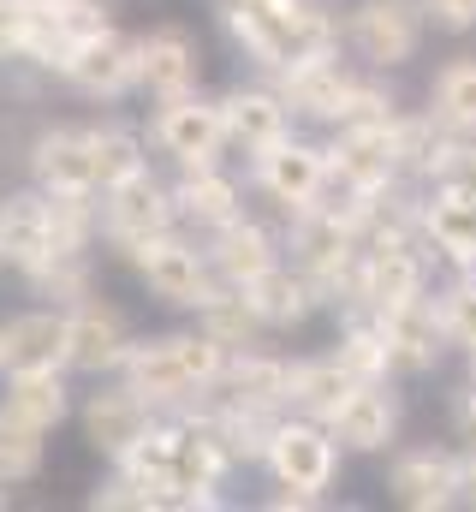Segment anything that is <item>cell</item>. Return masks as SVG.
<instances>
[{
	"label": "cell",
	"mask_w": 476,
	"mask_h": 512,
	"mask_svg": "<svg viewBox=\"0 0 476 512\" xmlns=\"http://www.w3.org/2000/svg\"><path fill=\"white\" fill-rule=\"evenodd\" d=\"M250 292V304H256V316L268 322V334H292V328H304L316 310H328L322 304V292H316V280L286 256V262H274L262 280H250L244 286Z\"/></svg>",
	"instance_id": "484cf974"
},
{
	"label": "cell",
	"mask_w": 476,
	"mask_h": 512,
	"mask_svg": "<svg viewBox=\"0 0 476 512\" xmlns=\"http://www.w3.org/2000/svg\"><path fill=\"white\" fill-rule=\"evenodd\" d=\"M334 441L352 453V459H381L399 447V429H405V399L393 382H357L352 399L334 411Z\"/></svg>",
	"instance_id": "9a60e30c"
},
{
	"label": "cell",
	"mask_w": 476,
	"mask_h": 512,
	"mask_svg": "<svg viewBox=\"0 0 476 512\" xmlns=\"http://www.w3.org/2000/svg\"><path fill=\"white\" fill-rule=\"evenodd\" d=\"M18 6H30V12H54L60 0H18Z\"/></svg>",
	"instance_id": "ee69618b"
},
{
	"label": "cell",
	"mask_w": 476,
	"mask_h": 512,
	"mask_svg": "<svg viewBox=\"0 0 476 512\" xmlns=\"http://www.w3.org/2000/svg\"><path fill=\"white\" fill-rule=\"evenodd\" d=\"M423 108H429L447 131L476 137V54H453V60H441V66H435Z\"/></svg>",
	"instance_id": "4dcf8cb0"
},
{
	"label": "cell",
	"mask_w": 476,
	"mask_h": 512,
	"mask_svg": "<svg viewBox=\"0 0 476 512\" xmlns=\"http://www.w3.org/2000/svg\"><path fill=\"white\" fill-rule=\"evenodd\" d=\"M90 155H96V179L102 191L131 179L137 167H149V131L125 126V120H96L90 126Z\"/></svg>",
	"instance_id": "d6a6232c"
},
{
	"label": "cell",
	"mask_w": 476,
	"mask_h": 512,
	"mask_svg": "<svg viewBox=\"0 0 476 512\" xmlns=\"http://www.w3.org/2000/svg\"><path fill=\"white\" fill-rule=\"evenodd\" d=\"M24 36H30V6L0 0V66H18L24 60Z\"/></svg>",
	"instance_id": "74e56055"
},
{
	"label": "cell",
	"mask_w": 476,
	"mask_h": 512,
	"mask_svg": "<svg viewBox=\"0 0 476 512\" xmlns=\"http://www.w3.org/2000/svg\"><path fill=\"white\" fill-rule=\"evenodd\" d=\"M435 310H441V328H447L453 352L459 358L476 352V268H453V280L435 286Z\"/></svg>",
	"instance_id": "d590c367"
},
{
	"label": "cell",
	"mask_w": 476,
	"mask_h": 512,
	"mask_svg": "<svg viewBox=\"0 0 476 512\" xmlns=\"http://www.w3.org/2000/svg\"><path fill=\"white\" fill-rule=\"evenodd\" d=\"M221 114H227V143H233V155H262V149H274L280 137H292V108H286V96L268 84V78H250V84H233V90H221Z\"/></svg>",
	"instance_id": "d6986e66"
},
{
	"label": "cell",
	"mask_w": 476,
	"mask_h": 512,
	"mask_svg": "<svg viewBox=\"0 0 476 512\" xmlns=\"http://www.w3.org/2000/svg\"><path fill=\"white\" fill-rule=\"evenodd\" d=\"M423 12H429V30H441V36L476 30V0H423Z\"/></svg>",
	"instance_id": "f35d334b"
},
{
	"label": "cell",
	"mask_w": 476,
	"mask_h": 512,
	"mask_svg": "<svg viewBox=\"0 0 476 512\" xmlns=\"http://www.w3.org/2000/svg\"><path fill=\"white\" fill-rule=\"evenodd\" d=\"M441 185H465V191L476 197V137L459 143V155H453V167H447V179H441Z\"/></svg>",
	"instance_id": "b9f144b4"
},
{
	"label": "cell",
	"mask_w": 476,
	"mask_h": 512,
	"mask_svg": "<svg viewBox=\"0 0 476 512\" xmlns=\"http://www.w3.org/2000/svg\"><path fill=\"white\" fill-rule=\"evenodd\" d=\"M24 286L36 292V298H48V304H78V298H90L96 292V251H54L42 268H30L24 274Z\"/></svg>",
	"instance_id": "e575fe53"
},
{
	"label": "cell",
	"mask_w": 476,
	"mask_h": 512,
	"mask_svg": "<svg viewBox=\"0 0 476 512\" xmlns=\"http://www.w3.org/2000/svg\"><path fill=\"white\" fill-rule=\"evenodd\" d=\"M90 512H161V495H155L149 483H137L131 471H119V465H114V471L96 483Z\"/></svg>",
	"instance_id": "8d00e7d4"
},
{
	"label": "cell",
	"mask_w": 476,
	"mask_h": 512,
	"mask_svg": "<svg viewBox=\"0 0 476 512\" xmlns=\"http://www.w3.org/2000/svg\"><path fill=\"white\" fill-rule=\"evenodd\" d=\"M399 114L393 120H357V126L328 131V191L381 197L393 185H411L405 179V155H399Z\"/></svg>",
	"instance_id": "3957f363"
},
{
	"label": "cell",
	"mask_w": 476,
	"mask_h": 512,
	"mask_svg": "<svg viewBox=\"0 0 476 512\" xmlns=\"http://www.w3.org/2000/svg\"><path fill=\"white\" fill-rule=\"evenodd\" d=\"M42 465H48V429H36L30 417L0 405V483L18 489V483L42 477Z\"/></svg>",
	"instance_id": "836d02e7"
},
{
	"label": "cell",
	"mask_w": 476,
	"mask_h": 512,
	"mask_svg": "<svg viewBox=\"0 0 476 512\" xmlns=\"http://www.w3.org/2000/svg\"><path fill=\"white\" fill-rule=\"evenodd\" d=\"M447 417H453V441H459V447H476V387H471V382L453 393Z\"/></svg>",
	"instance_id": "ab89813d"
},
{
	"label": "cell",
	"mask_w": 476,
	"mask_h": 512,
	"mask_svg": "<svg viewBox=\"0 0 476 512\" xmlns=\"http://www.w3.org/2000/svg\"><path fill=\"white\" fill-rule=\"evenodd\" d=\"M459 507H476V447H459Z\"/></svg>",
	"instance_id": "7bdbcfd3"
},
{
	"label": "cell",
	"mask_w": 476,
	"mask_h": 512,
	"mask_svg": "<svg viewBox=\"0 0 476 512\" xmlns=\"http://www.w3.org/2000/svg\"><path fill=\"white\" fill-rule=\"evenodd\" d=\"M340 459H346V447L334 441V429H328V423L286 411V417H280V429H274V447H268L262 471H268L274 483H286V489L328 495V489L340 483Z\"/></svg>",
	"instance_id": "9c48e42d"
},
{
	"label": "cell",
	"mask_w": 476,
	"mask_h": 512,
	"mask_svg": "<svg viewBox=\"0 0 476 512\" xmlns=\"http://www.w3.org/2000/svg\"><path fill=\"white\" fill-rule=\"evenodd\" d=\"M381 334H387V352H393V376L399 382H417V376H435L453 352L447 328H441V310H435V292L411 298V304H393L375 316Z\"/></svg>",
	"instance_id": "4fadbf2b"
},
{
	"label": "cell",
	"mask_w": 476,
	"mask_h": 512,
	"mask_svg": "<svg viewBox=\"0 0 476 512\" xmlns=\"http://www.w3.org/2000/svg\"><path fill=\"white\" fill-rule=\"evenodd\" d=\"M185 90H203V42H197V30L191 24H155V30H143L137 96L167 102V96H185Z\"/></svg>",
	"instance_id": "ffe728a7"
},
{
	"label": "cell",
	"mask_w": 476,
	"mask_h": 512,
	"mask_svg": "<svg viewBox=\"0 0 476 512\" xmlns=\"http://www.w3.org/2000/svg\"><path fill=\"white\" fill-rule=\"evenodd\" d=\"M137 78H143V36H131L119 24H102V30H90L78 42V54H72L60 84L72 96H84V102L114 108L125 96H137Z\"/></svg>",
	"instance_id": "52a82bcc"
},
{
	"label": "cell",
	"mask_w": 476,
	"mask_h": 512,
	"mask_svg": "<svg viewBox=\"0 0 476 512\" xmlns=\"http://www.w3.org/2000/svg\"><path fill=\"white\" fill-rule=\"evenodd\" d=\"M268 512H322L328 507V495H310V489H286V483H274V495L262 501Z\"/></svg>",
	"instance_id": "60d3db41"
},
{
	"label": "cell",
	"mask_w": 476,
	"mask_h": 512,
	"mask_svg": "<svg viewBox=\"0 0 476 512\" xmlns=\"http://www.w3.org/2000/svg\"><path fill=\"white\" fill-rule=\"evenodd\" d=\"M0 405L30 417L36 429H60L72 417V387H66V370H6L0 376Z\"/></svg>",
	"instance_id": "f1b7e54d"
},
{
	"label": "cell",
	"mask_w": 476,
	"mask_h": 512,
	"mask_svg": "<svg viewBox=\"0 0 476 512\" xmlns=\"http://www.w3.org/2000/svg\"><path fill=\"white\" fill-rule=\"evenodd\" d=\"M286 387H292V358H280L268 346H244V352L227 358V376L215 387V399L256 405V411H286Z\"/></svg>",
	"instance_id": "4316f807"
},
{
	"label": "cell",
	"mask_w": 476,
	"mask_h": 512,
	"mask_svg": "<svg viewBox=\"0 0 476 512\" xmlns=\"http://www.w3.org/2000/svg\"><path fill=\"white\" fill-rule=\"evenodd\" d=\"M119 376L137 387L155 411H185V405H197V399H203V382L191 376V364H185V352H179V340H173V334L131 340V352H125Z\"/></svg>",
	"instance_id": "e0dca14e"
},
{
	"label": "cell",
	"mask_w": 476,
	"mask_h": 512,
	"mask_svg": "<svg viewBox=\"0 0 476 512\" xmlns=\"http://www.w3.org/2000/svg\"><path fill=\"white\" fill-rule=\"evenodd\" d=\"M250 167V185L292 221V215H304V209H316L322 197H328V143H316V137H280L274 149H262V155H250L244 161Z\"/></svg>",
	"instance_id": "8992f818"
},
{
	"label": "cell",
	"mask_w": 476,
	"mask_h": 512,
	"mask_svg": "<svg viewBox=\"0 0 476 512\" xmlns=\"http://www.w3.org/2000/svg\"><path fill=\"white\" fill-rule=\"evenodd\" d=\"M429 12L423 0H352L346 6V54L363 72H405L423 54Z\"/></svg>",
	"instance_id": "277c9868"
},
{
	"label": "cell",
	"mask_w": 476,
	"mask_h": 512,
	"mask_svg": "<svg viewBox=\"0 0 476 512\" xmlns=\"http://www.w3.org/2000/svg\"><path fill=\"white\" fill-rule=\"evenodd\" d=\"M221 30L238 60H250L256 78H280L304 60L346 54V12L322 0H244L221 12Z\"/></svg>",
	"instance_id": "6da1fadb"
},
{
	"label": "cell",
	"mask_w": 476,
	"mask_h": 512,
	"mask_svg": "<svg viewBox=\"0 0 476 512\" xmlns=\"http://www.w3.org/2000/svg\"><path fill=\"white\" fill-rule=\"evenodd\" d=\"M465 382L476 387V352H465Z\"/></svg>",
	"instance_id": "bcb514c9"
},
{
	"label": "cell",
	"mask_w": 476,
	"mask_h": 512,
	"mask_svg": "<svg viewBox=\"0 0 476 512\" xmlns=\"http://www.w3.org/2000/svg\"><path fill=\"white\" fill-rule=\"evenodd\" d=\"M54 256V221H48V197L30 191H6L0 197V268L30 274Z\"/></svg>",
	"instance_id": "d4e9b609"
},
{
	"label": "cell",
	"mask_w": 476,
	"mask_h": 512,
	"mask_svg": "<svg viewBox=\"0 0 476 512\" xmlns=\"http://www.w3.org/2000/svg\"><path fill=\"white\" fill-rule=\"evenodd\" d=\"M149 149L167 155L173 167H209L221 161L233 143H227V114H221V96H203V90H185V96H167L149 108Z\"/></svg>",
	"instance_id": "5b68a950"
},
{
	"label": "cell",
	"mask_w": 476,
	"mask_h": 512,
	"mask_svg": "<svg viewBox=\"0 0 476 512\" xmlns=\"http://www.w3.org/2000/svg\"><path fill=\"white\" fill-rule=\"evenodd\" d=\"M66 352H72L66 304H36L0 322V376L6 370H66Z\"/></svg>",
	"instance_id": "ac0fdd59"
},
{
	"label": "cell",
	"mask_w": 476,
	"mask_h": 512,
	"mask_svg": "<svg viewBox=\"0 0 476 512\" xmlns=\"http://www.w3.org/2000/svg\"><path fill=\"white\" fill-rule=\"evenodd\" d=\"M233 6H244V0H209V12L221 18V12H233Z\"/></svg>",
	"instance_id": "f6af8a7d"
},
{
	"label": "cell",
	"mask_w": 476,
	"mask_h": 512,
	"mask_svg": "<svg viewBox=\"0 0 476 512\" xmlns=\"http://www.w3.org/2000/svg\"><path fill=\"white\" fill-rule=\"evenodd\" d=\"M203 334H215L227 352H244V346H268V322L256 316V304H250V292L244 286H215L203 304H197V316H191Z\"/></svg>",
	"instance_id": "f546056e"
},
{
	"label": "cell",
	"mask_w": 476,
	"mask_h": 512,
	"mask_svg": "<svg viewBox=\"0 0 476 512\" xmlns=\"http://www.w3.org/2000/svg\"><path fill=\"white\" fill-rule=\"evenodd\" d=\"M167 227H179V203H173V179H161L155 167H137L131 179L102 191V245L114 256H125L131 245H143Z\"/></svg>",
	"instance_id": "ba28073f"
},
{
	"label": "cell",
	"mask_w": 476,
	"mask_h": 512,
	"mask_svg": "<svg viewBox=\"0 0 476 512\" xmlns=\"http://www.w3.org/2000/svg\"><path fill=\"white\" fill-rule=\"evenodd\" d=\"M429 280H435V256H429L423 239H405V245H363L357 298H352V310H340V316H381V310H393V304H411V298L435 292Z\"/></svg>",
	"instance_id": "30bf717a"
},
{
	"label": "cell",
	"mask_w": 476,
	"mask_h": 512,
	"mask_svg": "<svg viewBox=\"0 0 476 512\" xmlns=\"http://www.w3.org/2000/svg\"><path fill=\"white\" fill-rule=\"evenodd\" d=\"M119 262H125V268L143 280V292H149L155 304H167V310H185V316H197V304H203V298L221 286L215 262H209L203 239H197L191 227H167V233H155V239L131 245Z\"/></svg>",
	"instance_id": "7a4b0ae2"
},
{
	"label": "cell",
	"mask_w": 476,
	"mask_h": 512,
	"mask_svg": "<svg viewBox=\"0 0 476 512\" xmlns=\"http://www.w3.org/2000/svg\"><path fill=\"white\" fill-rule=\"evenodd\" d=\"M72 352H66V370L72 376H119V364H125V352H131V322H125V310H119L114 298H102V292H90V298H78L72 310Z\"/></svg>",
	"instance_id": "5bb4252c"
},
{
	"label": "cell",
	"mask_w": 476,
	"mask_h": 512,
	"mask_svg": "<svg viewBox=\"0 0 476 512\" xmlns=\"http://www.w3.org/2000/svg\"><path fill=\"white\" fill-rule=\"evenodd\" d=\"M328 352L352 370V382H399V376H393L387 334H381V322H375V316H340V334H334V346H328Z\"/></svg>",
	"instance_id": "1f68e13d"
},
{
	"label": "cell",
	"mask_w": 476,
	"mask_h": 512,
	"mask_svg": "<svg viewBox=\"0 0 476 512\" xmlns=\"http://www.w3.org/2000/svg\"><path fill=\"white\" fill-rule=\"evenodd\" d=\"M423 245L447 268H476V197L465 185H423Z\"/></svg>",
	"instance_id": "603a6c76"
},
{
	"label": "cell",
	"mask_w": 476,
	"mask_h": 512,
	"mask_svg": "<svg viewBox=\"0 0 476 512\" xmlns=\"http://www.w3.org/2000/svg\"><path fill=\"white\" fill-rule=\"evenodd\" d=\"M352 370L334 358V352H316V358H292V387H286V411L298 417H316V423H334V411L352 399Z\"/></svg>",
	"instance_id": "83f0119b"
},
{
	"label": "cell",
	"mask_w": 476,
	"mask_h": 512,
	"mask_svg": "<svg viewBox=\"0 0 476 512\" xmlns=\"http://www.w3.org/2000/svg\"><path fill=\"white\" fill-rule=\"evenodd\" d=\"M167 411H155L137 387L125 382V376H102V387L84 399V411H78V423H84V441H90V453H102L108 465H119L155 423H161Z\"/></svg>",
	"instance_id": "7c38bea8"
},
{
	"label": "cell",
	"mask_w": 476,
	"mask_h": 512,
	"mask_svg": "<svg viewBox=\"0 0 476 512\" xmlns=\"http://www.w3.org/2000/svg\"><path fill=\"white\" fill-rule=\"evenodd\" d=\"M173 203H179V227H191L197 239L227 227L233 215H244V185L233 167L209 161V167H173Z\"/></svg>",
	"instance_id": "7402d4cb"
},
{
	"label": "cell",
	"mask_w": 476,
	"mask_h": 512,
	"mask_svg": "<svg viewBox=\"0 0 476 512\" xmlns=\"http://www.w3.org/2000/svg\"><path fill=\"white\" fill-rule=\"evenodd\" d=\"M203 251L215 262V274L227 280V286H250V280H262L274 262H286V233H274L262 215H233L227 227H215V233H203Z\"/></svg>",
	"instance_id": "44dd1931"
},
{
	"label": "cell",
	"mask_w": 476,
	"mask_h": 512,
	"mask_svg": "<svg viewBox=\"0 0 476 512\" xmlns=\"http://www.w3.org/2000/svg\"><path fill=\"white\" fill-rule=\"evenodd\" d=\"M387 501L405 512L459 507V453L453 447H393V459H387Z\"/></svg>",
	"instance_id": "2e32d148"
},
{
	"label": "cell",
	"mask_w": 476,
	"mask_h": 512,
	"mask_svg": "<svg viewBox=\"0 0 476 512\" xmlns=\"http://www.w3.org/2000/svg\"><path fill=\"white\" fill-rule=\"evenodd\" d=\"M357 78H363V66H357L352 54H322V60H304V66H292V72L268 78V84L286 96L292 120L334 131L340 120H346V108H352Z\"/></svg>",
	"instance_id": "8fae6325"
},
{
	"label": "cell",
	"mask_w": 476,
	"mask_h": 512,
	"mask_svg": "<svg viewBox=\"0 0 476 512\" xmlns=\"http://www.w3.org/2000/svg\"><path fill=\"white\" fill-rule=\"evenodd\" d=\"M30 185L36 191H102L90 126H42L30 143Z\"/></svg>",
	"instance_id": "cb8c5ba5"
}]
</instances>
